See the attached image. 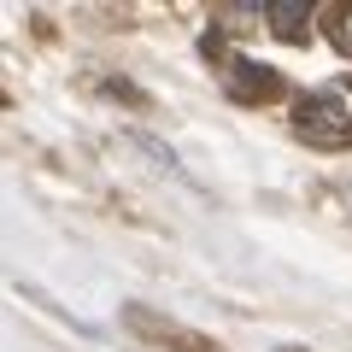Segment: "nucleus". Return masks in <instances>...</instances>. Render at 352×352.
I'll return each instance as SVG.
<instances>
[{
  "label": "nucleus",
  "instance_id": "obj_5",
  "mask_svg": "<svg viewBox=\"0 0 352 352\" xmlns=\"http://www.w3.org/2000/svg\"><path fill=\"white\" fill-rule=\"evenodd\" d=\"M329 36H335L340 47H352V6H346L340 18H329Z\"/></svg>",
  "mask_w": 352,
  "mask_h": 352
},
{
  "label": "nucleus",
  "instance_id": "obj_1",
  "mask_svg": "<svg viewBox=\"0 0 352 352\" xmlns=\"http://www.w3.org/2000/svg\"><path fill=\"white\" fill-rule=\"evenodd\" d=\"M294 135L311 141V147H352V112L340 94H329V88H317V94H300L294 100Z\"/></svg>",
  "mask_w": 352,
  "mask_h": 352
},
{
  "label": "nucleus",
  "instance_id": "obj_4",
  "mask_svg": "<svg viewBox=\"0 0 352 352\" xmlns=\"http://www.w3.org/2000/svg\"><path fill=\"white\" fill-rule=\"evenodd\" d=\"M164 340H170L176 352H217V346H206L200 335H182V329H170V335H164Z\"/></svg>",
  "mask_w": 352,
  "mask_h": 352
},
{
  "label": "nucleus",
  "instance_id": "obj_2",
  "mask_svg": "<svg viewBox=\"0 0 352 352\" xmlns=\"http://www.w3.org/2000/svg\"><path fill=\"white\" fill-rule=\"evenodd\" d=\"M235 94L247 106H264V100H276L282 94V71H270V65L247 59V53H235Z\"/></svg>",
  "mask_w": 352,
  "mask_h": 352
},
{
  "label": "nucleus",
  "instance_id": "obj_3",
  "mask_svg": "<svg viewBox=\"0 0 352 352\" xmlns=\"http://www.w3.org/2000/svg\"><path fill=\"white\" fill-rule=\"evenodd\" d=\"M311 12L317 6H305V0H264V24L276 30L282 41H305L311 36Z\"/></svg>",
  "mask_w": 352,
  "mask_h": 352
}]
</instances>
